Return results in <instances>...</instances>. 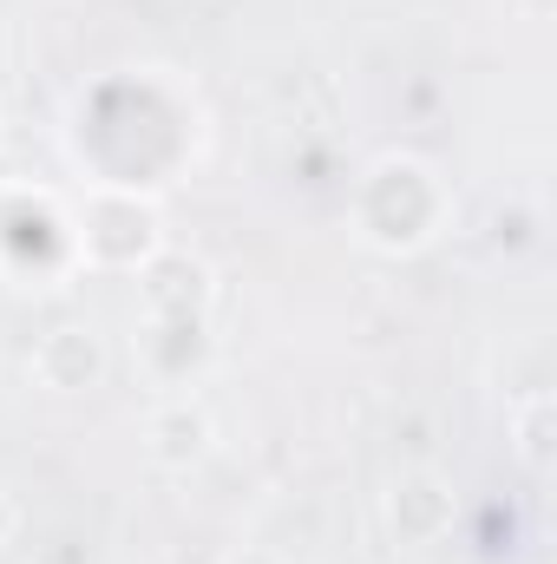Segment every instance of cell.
<instances>
[{"instance_id":"6da1fadb","label":"cell","mask_w":557,"mask_h":564,"mask_svg":"<svg viewBox=\"0 0 557 564\" xmlns=\"http://www.w3.org/2000/svg\"><path fill=\"white\" fill-rule=\"evenodd\" d=\"M204 414H190V408H177V414H164V421L151 426V440H157V459H197L204 453Z\"/></svg>"}]
</instances>
